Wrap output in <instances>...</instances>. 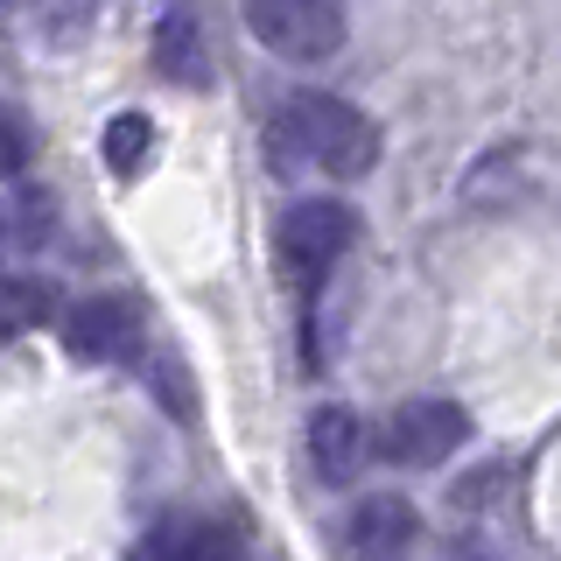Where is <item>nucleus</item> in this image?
<instances>
[{
    "label": "nucleus",
    "mask_w": 561,
    "mask_h": 561,
    "mask_svg": "<svg viewBox=\"0 0 561 561\" xmlns=\"http://www.w3.org/2000/svg\"><path fill=\"white\" fill-rule=\"evenodd\" d=\"M28 154H35L28 119L14 113V105H0V175H22V169H28Z\"/></svg>",
    "instance_id": "12"
},
{
    "label": "nucleus",
    "mask_w": 561,
    "mask_h": 561,
    "mask_svg": "<svg viewBox=\"0 0 561 561\" xmlns=\"http://www.w3.org/2000/svg\"><path fill=\"white\" fill-rule=\"evenodd\" d=\"M365 463H373V428H365V414L344 408V400H323V408L309 414V470L330 491H344V484L365 478Z\"/></svg>",
    "instance_id": "5"
},
{
    "label": "nucleus",
    "mask_w": 561,
    "mask_h": 561,
    "mask_svg": "<svg viewBox=\"0 0 561 561\" xmlns=\"http://www.w3.org/2000/svg\"><path fill=\"white\" fill-rule=\"evenodd\" d=\"M253 43L280 64H330L344 49V8L337 0H239Z\"/></svg>",
    "instance_id": "2"
},
{
    "label": "nucleus",
    "mask_w": 561,
    "mask_h": 561,
    "mask_svg": "<svg viewBox=\"0 0 561 561\" xmlns=\"http://www.w3.org/2000/svg\"><path fill=\"white\" fill-rule=\"evenodd\" d=\"M154 70L169 84H183V92H204L210 84V43H204V22H197L190 0H175L162 22H154Z\"/></svg>",
    "instance_id": "8"
},
{
    "label": "nucleus",
    "mask_w": 561,
    "mask_h": 561,
    "mask_svg": "<svg viewBox=\"0 0 561 561\" xmlns=\"http://www.w3.org/2000/svg\"><path fill=\"white\" fill-rule=\"evenodd\" d=\"M351 245H358V210L344 197H295L274 225V253L288 280H323Z\"/></svg>",
    "instance_id": "3"
},
{
    "label": "nucleus",
    "mask_w": 561,
    "mask_h": 561,
    "mask_svg": "<svg viewBox=\"0 0 561 561\" xmlns=\"http://www.w3.org/2000/svg\"><path fill=\"white\" fill-rule=\"evenodd\" d=\"M8 8H14V0H0V14H8Z\"/></svg>",
    "instance_id": "14"
},
{
    "label": "nucleus",
    "mask_w": 561,
    "mask_h": 561,
    "mask_svg": "<svg viewBox=\"0 0 561 561\" xmlns=\"http://www.w3.org/2000/svg\"><path fill=\"white\" fill-rule=\"evenodd\" d=\"M148 154H154V119H140V113L105 119V169L113 175H140Z\"/></svg>",
    "instance_id": "10"
},
{
    "label": "nucleus",
    "mask_w": 561,
    "mask_h": 561,
    "mask_svg": "<svg viewBox=\"0 0 561 561\" xmlns=\"http://www.w3.org/2000/svg\"><path fill=\"white\" fill-rule=\"evenodd\" d=\"M49 316V288L35 274H0V330H28Z\"/></svg>",
    "instance_id": "11"
},
{
    "label": "nucleus",
    "mask_w": 561,
    "mask_h": 561,
    "mask_svg": "<svg viewBox=\"0 0 561 561\" xmlns=\"http://www.w3.org/2000/svg\"><path fill=\"white\" fill-rule=\"evenodd\" d=\"M414 534H421V513L400 499V491H373V499L351 513V526H344V540H351L358 561H400L414 548Z\"/></svg>",
    "instance_id": "7"
},
{
    "label": "nucleus",
    "mask_w": 561,
    "mask_h": 561,
    "mask_svg": "<svg viewBox=\"0 0 561 561\" xmlns=\"http://www.w3.org/2000/svg\"><path fill=\"white\" fill-rule=\"evenodd\" d=\"M463 443H470V414L456 408V400H435V393L400 400L379 428L386 463H400V470H443Z\"/></svg>",
    "instance_id": "4"
},
{
    "label": "nucleus",
    "mask_w": 561,
    "mask_h": 561,
    "mask_svg": "<svg viewBox=\"0 0 561 561\" xmlns=\"http://www.w3.org/2000/svg\"><path fill=\"white\" fill-rule=\"evenodd\" d=\"M267 148L274 169H323L337 183H358V175L379 169V127L337 92H288L280 113L267 119Z\"/></svg>",
    "instance_id": "1"
},
{
    "label": "nucleus",
    "mask_w": 561,
    "mask_h": 561,
    "mask_svg": "<svg viewBox=\"0 0 561 561\" xmlns=\"http://www.w3.org/2000/svg\"><path fill=\"white\" fill-rule=\"evenodd\" d=\"M64 344H70V358H84V365H119V358L140 351V309L127 295H84V302L64 316Z\"/></svg>",
    "instance_id": "6"
},
{
    "label": "nucleus",
    "mask_w": 561,
    "mask_h": 561,
    "mask_svg": "<svg viewBox=\"0 0 561 561\" xmlns=\"http://www.w3.org/2000/svg\"><path fill=\"white\" fill-rule=\"evenodd\" d=\"M127 561H239L232 534L210 519H154L148 534L134 540Z\"/></svg>",
    "instance_id": "9"
},
{
    "label": "nucleus",
    "mask_w": 561,
    "mask_h": 561,
    "mask_svg": "<svg viewBox=\"0 0 561 561\" xmlns=\"http://www.w3.org/2000/svg\"><path fill=\"white\" fill-rule=\"evenodd\" d=\"M43 8H49V35H57V43H70V35L92 22L105 0H43Z\"/></svg>",
    "instance_id": "13"
}]
</instances>
